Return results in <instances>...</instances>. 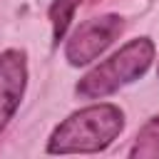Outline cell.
Segmentation results:
<instances>
[{
	"instance_id": "cell-3",
	"label": "cell",
	"mask_w": 159,
	"mask_h": 159,
	"mask_svg": "<svg viewBox=\"0 0 159 159\" xmlns=\"http://www.w3.org/2000/svg\"><path fill=\"white\" fill-rule=\"evenodd\" d=\"M124 30V20L119 15H99L84 20L65 45V60L72 67H84L97 60Z\"/></svg>"
},
{
	"instance_id": "cell-8",
	"label": "cell",
	"mask_w": 159,
	"mask_h": 159,
	"mask_svg": "<svg viewBox=\"0 0 159 159\" xmlns=\"http://www.w3.org/2000/svg\"><path fill=\"white\" fill-rule=\"evenodd\" d=\"M157 75H159V67H157Z\"/></svg>"
},
{
	"instance_id": "cell-4",
	"label": "cell",
	"mask_w": 159,
	"mask_h": 159,
	"mask_svg": "<svg viewBox=\"0 0 159 159\" xmlns=\"http://www.w3.org/2000/svg\"><path fill=\"white\" fill-rule=\"evenodd\" d=\"M27 84V60L22 50L0 52V132L15 117Z\"/></svg>"
},
{
	"instance_id": "cell-7",
	"label": "cell",
	"mask_w": 159,
	"mask_h": 159,
	"mask_svg": "<svg viewBox=\"0 0 159 159\" xmlns=\"http://www.w3.org/2000/svg\"><path fill=\"white\" fill-rule=\"evenodd\" d=\"M92 2H102V0H92Z\"/></svg>"
},
{
	"instance_id": "cell-2",
	"label": "cell",
	"mask_w": 159,
	"mask_h": 159,
	"mask_svg": "<svg viewBox=\"0 0 159 159\" xmlns=\"http://www.w3.org/2000/svg\"><path fill=\"white\" fill-rule=\"evenodd\" d=\"M154 60V42L149 37H137L122 45L104 62L92 67L75 87L80 99H102L122 89L124 84L139 80Z\"/></svg>"
},
{
	"instance_id": "cell-1",
	"label": "cell",
	"mask_w": 159,
	"mask_h": 159,
	"mask_svg": "<svg viewBox=\"0 0 159 159\" xmlns=\"http://www.w3.org/2000/svg\"><path fill=\"white\" fill-rule=\"evenodd\" d=\"M124 129V112L102 102L72 112L47 139L50 154H94L107 149Z\"/></svg>"
},
{
	"instance_id": "cell-6",
	"label": "cell",
	"mask_w": 159,
	"mask_h": 159,
	"mask_svg": "<svg viewBox=\"0 0 159 159\" xmlns=\"http://www.w3.org/2000/svg\"><path fill=\"white\" fill-rule=\"evenodd\" d=\"M129 157H159V114L152 117L134 137Z\"/></svg>"
},
{
	"instance_id": "cell-5",
	"label": "cell",
	"mask_w": 159,
	"mask_h": 159,
	"mask_svg": "<svg viewBox=\"0 0 159 159\" xmlns=\"http://www.w3.org/2000/svg\"><path fill=\"white\" fill-rule=\"evenodd\" d=\"M82 0H52L50 5V25H52V40L55 45H60V40H65L67 30H70V22L75 17V10L80 7Z\"/></svg>"
}]
</instances>
